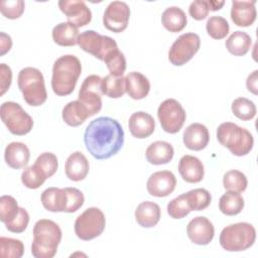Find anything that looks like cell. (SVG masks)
Listing matches in <instances>:
<instances>
[{
	"instance_id": "obj_33",
	"label": "cell",
	"mask_w": 258,
	"mask_h": 258,
	"mask_svg": "<svg viewBox=\"0 0 258 258\" xmlns=\"http://www.w3.org/2000/svg\"><path fill=\"white\" fill-rule=\"evenodd\" d=\"M190 211H203L212 201V196L206 188H195L183 194Z\"/></svg>"
},
{
	"instance_id": "obj_5",
	"label": "cell",
	"mask_w": 258,
	"mask_h": 258,
	"mask_svg": "<svg viewBox=\"0 0 258 258\" xmlns=\"http://www.w3.org/2000/svg\"><path fill=\"white\" fill-rule=\"evenodd\" d=\"M17 84L24 101L28 105L38 107L46 101L47 93L44 78L38 69L31 67L22 69L18 74Z\"/></svg>"
},
{
	"instance_id": "obj_11",
	"label": "cell",
	"mask_w": 258,
	"mask_h": 258,
	"mask_svg": "<svg viewBox=\"0 0 258 258\" xmlns=\"http://www.w3.org/2000/svg\"><path fill=\"white\" fill-rule=\"evenodd\" d=\"M157 116L162 129L169 134L177 133L186 118L183 107L175 99L164 100L157 109Z\"/></svg>"
},
{
	"instance_id": "obj_6",
	"label": "cell",
	"mask_w": 258,
	"mask_h": 258,
	"mask_svg": "<svg viewBox=\"0 0 258 258\" xmlns=\"http://www.w3.org/2000/svg\"><path fill=\"white\" fill-rule=\"evenodd\" d=\"M256 240V230L249 223H236L225 227L220 234V245L229 252H240L250 248Z\"/></svg>"
},
{
	"instance_id": "obj_46",
	"label": "cell",
	"mask_w": 258,
	"mask_h": 258,
	"mask_svg": "<svg viewBox=\"0 0 258 258\" xmlns=\"http://www.w3.org/2000/svg\"><path fill=\"white\" fill-rule=\"evenodd\" d=\"M210 11L209 1L205 0H196L190 3L188 7L189 15L196 20H203L205 19Z\"/></svg>"
},
{
	"instance_id": "obj_26",
	"label": "cell",
	"mask_w": 258,
	"mask_h": 258,
	"mask_svg": "<svg viewBox=\"0 0 258 258\" xmlns=\"http://www.w3.org/2000/svg\"><path fill=\"white\" fill-rule=\"evenodd\" d=\"M53 41L60 46H73L78 43L79 29L71 22L56 24L51 32Z\"/></svg>"
},
{
	"instance_id": "obj_9",
	"label": "cell",
	"mask_w": 258,
	"mask_h": 258,
	"mask_svg": "<svg viewBox=\"0 0 258 258\" xmlns=\"http://www.w3.org/2000/svg\"><path fill=\"white\" fill-rule=\"evenodd\" d=\"M2 122L8 130L14 135H25L29 133L33 127V120L24 109L15 102H4L0 108Z\"/></svg>"
},
{
	"instance_id": "obj_31",
	"label": "cell",
	"mask_w": 258,
	"mask_h": 258,
	"mask_svg": "<svg viewBox=\"0 0 258 258\" xmlns=\"http://www.w3.org/2000/svg\"><path fill=\"white\" fill-rule=\"evenodd\" d=\"M244 199L239 192L227 191L219 200V209L226 216H235L242 212Z\"/></svg>"
},
{
	"instance_id": "obj_35",
	"label": "cell",
	"mask_w": 258,
	"mask_h": 258,
	"mask_svg": "<svg viewBox=\"0 0 258 258\" xmlns=\"http://www.w3.org/2000/svg\"><path fill=\"white\" fill-rule=\"evenodd\" d=\"M233 114L243 121L251 120L256 115V106L254 102L247 98H237L233 101L231 106Z\"/></svg>"
},
{
	"instance_id": "obj_34",
	"label": "cell",
	"mask_w": 258,
	"mask_h": 258,
	"mask_svg": "<svg viewBox=\"0 0 258 258\" xmlns=\"http://www.w3.org/2000/svg\"><path fill=\"white\" fill-rule=\"evenodd\" d=\"M223 185L228 191L240 194L246 189L248 185V180L246 175L242 171L232 169L224 174Z\"/></svg>"
},
{
	"instance_id": "obj_24",
	"label": "cell",
	"mask_w": 258,
	"mask_h": 258,
	"mask_svg": "<svg viewBox=\"0 0 258 258\" xmlns=\"http://www.w3.org/2000/svg\"><path fill=\"white\" fill-rule=\"evenodd\" d=\"M126 92L134 100L145 98L150 91L149 80L139 72H131L125 77Z\"/></svg>"
},
{
	"instance_id": "obj_13",
	"label": "cell",
	"mask_w": 258,
	"mask_h": 258,
	"mask_svg": "<svg viewBox=\"0 0 258 258\" xmlns=\"http://www.w3.org/2000/svg\"><path fill=\"white\" fill-rule=\"evenodd\" d=\"M130 17V8L123 1H113L105 9L103 24L110 31L119 33L127 28Z\"/></svg>"
},
{
	"instance_id": "obj_44",
	"label": "cell",
	"mask_w": 258,
	"mask_h": 258,
	"mask_svg": "<svg viewBox=\"0 0 258 258\" xmlns=\"http://www.w3.org/2000/svg\"><path fill=\"white\" fill-rule=\"evenodd\" d=\"M25 4L22 0H8L0 2V11L8 19L19 18L24 12Z\"/></svg>"
},
{
	"instance_id": "obj_2",
	"label": "cell",
	"mask_w": 258,
	"mask_h": 258,
	"mask_svg": "<svg viewBox=\"0 0 258 258\" xmlns=\"http://www.w3.org/2000/svg\"><path fill=\"white\" fill-rule=\"evenodd\" d=\"M82 73L80 59L73 54L59 56L53 63L51 89L57 96H68L76 88Z\"/></svg>"
},
{
	"instance_id": "obj_32",
	"label": "cell",
	"mask_w": 258,
	"mask_h": 258,
	"mask_svg": "<svg viewBox=\"0 0 258 258\" xmlns=\"http://www.w3.org/2000/svg\"><path fill=\"white\" fill-rule=\"evenodd\" d=\"M102 92L112 99H118L126 93L125 78L107 75L102 79Z\"/></svg>"
},
{
	"instance_id": "obj_16",
	"label": "cell",
	"mask_w": 258,
	"mask_h": 258,
	"mask_svg": "<svg viewBox=\"0 0 258 258\" xmlns=\"http://www.w3.org/2000/svg\"><path fill=\"white\" fill-rule=\"evenodd\" d=\"M186 234L189 240L197 245H208L215 235L213 223L206 217H196L186 226Z\"/></svg>"
},
{
	"instance_id": "obj_3",
	"label": "cell",
	"mask_w": 258,
	"mask_h": 258,
	"mask_svg": "<svg viewBox=\"0 0 258 258\" xmlns=\"http://www.w3.org/2000/svg\"><path fill=\"white\" fill-rule=\"evenodd\" d=\"M31 254L35 258H52L61 241L59 226L47 219L38 220L33 227Z\"/></svg>"
},
{
	"instance_id": "obj_15",
	"label": "cell",
	"mask_w": 258,
	"mask_h": 258,
	"mask_svg": "<svg viewBox=\"0 0 258 258\" xmlns=\"http://www.w3.org/2000/svg\"><path fill=\"white\" fill-rule=\"evenodd\" d=\"M176 178L169 170H160L152 173L146 183L149 195L157 198L169 196L175 188Z\"/></svg>"
},
{
	"instance_id": "obj_49",
	"label": "cell",
	"mask_w": 258,
	"mask_h": 258,
	"mask_svg": "<svg viewBox=\"0 0 258 258\" xmlns=\"http://www.w3.org/2000/svg\"><path fill=\"white\" fill-rule=\"evenodd\" d=\"M11 46H12L11 37L6 33L1 32V55H4L7 51H9Z\"/></svg>"
},
{
	"instance_id": "obj_30",
	"label": "cell",
	"mask_w": 258,
	"mask_h": 258,
	"mask_svg": "<svg viewBox=\"0 0 258 258\" xmlns=\"http://www.w3.org/2000/svg\"><path fill=\"white\" fill-rule=\"evenodd\" d=\"M252 44L251 36L244 31H234L226 40V48L230 53L237 56L245 55Z\"/></svg>"
},
{
	"instance_id": "obj_42",
	"label": "cell",
	"mask_w": 258,
	"mask_h": 258,
	"mask_svg": "<svg viewBox=\"0 0 258 258\" xmlns=\"http://www.w3.org/2000/svg\"><path fill=\"white\" fill-rule=\"evenodd\" d=\"M189 212L190 209L183 194L171 200L167 205V213L173 219H182L187 216Z\"/></svg>"
},
{
	"instance_id": "obj_43",
	"label": "cell",
	"mask_w": 258,
	"mask_h": 258,
	"mask_svg": "<svg viewBox=\"0 0 258 258\" xmlns=\"http://www.w3.org/2000/svg\"><path fill=\"white\" fill-rule=\"evenodd\" d=\"M105 63L110 72V75L114 77L123 76L126 70V58L119 49L113 52L106 60Z\"/></svg>"
},
{
	"instance_id": "obj_7",
	"label": "cell",
	"mask_w": 258,
	"mask_h": 258,
	"mask_svg": "<svg viewBox=\"0 0 258 258\" xmlns=\"http://www.w3.org/2000/svg\"><path fill=\"white\" fill-rule=\"evenodd\" d=\"M106 226L104 213L96 207L87 209L75 221V233L77 237L84 241H89L99 237Z\"/></svg>"
},
{
	"instance_id": "obj_8",
	"label": "cell",
	"mask_w": 258,
	"mask_h": 258,
	"mask_svg": "<svg viewBox=\"0 0 258 258\" xmlns=\"http://www.w3.org/2000/svg\"><path fill=\"white\" fill-rule=\"evenodd\" d=\"M79 46L86 52L105 61L113 52L118 50L117 42L110 36L102 35L94 30H86L78 37Z\"/></svg>"
},
{
	"instance_id": "obj_19",
	"label": "cell",
	"mask_w": 258,
	"mask_h": 258,
	"mask_svg": "<svg viewBox=\"0 0 258 258\" xmlns=\"http://www.w3.org/2000/svg\"><path fill=\"white\" fill-rule=\"evenodd\" d=\"M256 1H232L231 18L237 26L247 27L254 23L257 12L255 8Z\"/></svg>"
},
{
	"instance_id": "obj_29",
	"label": "cell",
	"mask_w": 258,
	"mask_h": 258,
	"mask_svg": "<svg viewBox=\"0 0 258 258\" xmlns=\"http://www.w3.org/2000/svg\"><path fill=\"white\" fill-rule=\"evenodd\" d=\"M41 204L43 208L49 212H63L66 207L64 188L48 187L41 194Z\"/></svg>"
},
{
	"instance_id": "obj_38",
	"label": "cell",
	"mask_w": 258,
	"mask_h": 258,
	"mask_svg": "<svg viewBox=\"0 0 258 258\" xmlns=\"http://www.w3.org/2000/svg\"><path fill=\"white\" fill-rule=\"evenodd\" d=\"M34 165L41 171L45 178H49L57 170L58 161L54 153L43 152L36 158Z\"/></svg>"
},
{
	"instance_id": "obj_10",
	"label": "cell",
	"mask_w": 258,
	"mask_h": 258,
	"mask_svg": "<svg viewBox=\"0 0 258 258\" xmlns=\"http://www.w3.org/2000/svg\"><path fill=\"white\" fill-rule=\"evenodd\" d=\"M200 46L201 38L197 33H183L171 44L168 51V59L173 66H183L199 51Z\"/></svg>"
},
{
	"instance_id": "obj_20",
	"label": "cell",
	"mask_w": 258,
	"mask_h": 258,
	"mask_svg": "<svg viewBox=\"0 0 258 258\" xmlns=\"http://www.w3.org/2000/svg\"><path fill=\"white\" fill-rule=\"evenodd\" d=\"M178 171L182 179L189 183L200 182L205 174L203 162L198 157L188 154L179 159Z\"/></svg>"
},
{
	"instance_id": "obj_50",
	"label": "cell",
	"mask_w": 258,
	"mask_h": 258,
	"mask_svg": "<svg viewBox=\"0 0 258 258\" xmlns=\"http://www.w3.org/2000/svg\"><path fill=\"white\" fill-rule=\"evenodd\" d=\"M225 4V1H215V0H209V7L212 11H217L223 7Z\"/></svg>"
},
{
	"instance_id": "obj_39",
	"label": "cell",
	"mask_w": 258,
	"mask_h": 258,
	"mask_svg": "<svg viewBox=\"0 0 258 258\" xmlns=\"http://www.w3.org/2000/svg\"><path fill=\"white\" fill-rule=\"evenodd\" d=\"M20 207L12 196H2L0 198V220L4 224L11 222L18 214Z\"/></svg>"
},
{
	"instance_id": "obj_14",
	"label": "cell",
	"mask_w": 258,
	"mask_h": 258,
	"mask_svg": "<svg viewBox=\"0 0 258 258\" xmlns=\"http://www.w3.org/2000/svg\"><path fill=\"white\" fill-rule=\"evenodd\" d=\"M58 7L68 18V22L82 27L89 24L92 20V12L84 1L60 0Z\"/></svg>"
},
{
	"instance_id": "obj_28",
	"label": "cell",
	"mask_w": 258,
	"mask_h": 258,
	"mask_svg": "<svg viewBox=\"0 0 258 258\" xmlns=\"http://www.w3.org/2000/svg\"><path fill=\"white\" fill-rule=\"evenodd\" d=\"M62 120L66 124L72 127H77L83 124L87 118L90 117L85 106L79 101L69 102L61 112Z\"/></svg>"
},
{
	"instance_id": "obj_47",
	"label": "cell",
	"mask_w": 258,
	"mask_h": 258,
	"mask_svg": "<svg viewBox=\"0 0 258 258\" xmlns=\"http://www.w3.org/2000/svg\"><path fill=\"white\" fill-rule=\"evenodd\" d=\"M0 79H1V92L0 95L3 96L9 89L12 81V72L10 67L6 63L0 64Z\"/></svg>"
},
{
	"instance_id": "obj_25",
	"label": "cell",
	"mask_w": 258,
	"mask_h": 258,
	"mask_svg": "<svg viewBox=\"0 0 258 258\" xmlns=\"http://www.w3.org/2000/svg\"><path fill=\"white\" fill-rule=\"evenodd\" d=\"M160 219V208L156 203L145 201L139 204L135 210V220L143 228L154 227Z\"/></svg>"
},
{
	"instance_id": "obj_21",
	"label": "cell",
	"mask_w": 258,
	"mask_h": 258,
	"mask_svg": "<svg viewBox=\"0 0 258 258\" xmlns=\"http://www.w3.org/2000/svg\"><path fill=\"white\" fill-rule=\"evenodd\" d=\"M89 161L81 151H76L72 153L66 161V175L69 179L73 181L83 180L89 173Z\"/></svg>"
},
{
	"instance_id": "obj_1",
	"label": "cell",
	"mask_w": 258,
	"mask_h": 258,
	"mask_svg": "<svg viewBox=\"0 0 258 258\" xmlns=\"http://www.w3.org/2000/svg\"><path fill=\"white\" fill-rule=\"evenodd\" d=\"M87 150L96 159H107L117 154L124 144L121 124L111 117L92 120L84 133Z\"/></svg>"
},
{
	"instance_id": "obj_18",
	"label": "cell",
	"mask_w": 258,
	"mask_h": 258,
	"mask_svg": "<svg viewBox=\"0 0 258 258\" xmlns=\"http://www.w3.org/2000/svg\"><path fill=\"white\" fill-rule=\"evenodd\" d=\"M128 127L132 136L138 139H144L154 132L155 121L150 114L138 111L130 116Z\"/></svg>"
},
{
	"instance_id": "obj_41",
	"label": "cell",
	"mask_w": 258,
	"mask_h": 258,
	"mask_svg": "<svg viewBox=\"0 0 258 258\" xmlns=\"http://www.w3.org/2000/svg\"><path fill=\"white\" fill-rule=\"evenodd\" d=\"M66 191V207L64 213L77 212L85 202L83 192L76 187H64Z\"/></svg>"
},
{
	"instance_id": "obj_22",
	"label": "cell",
	"mask_w": 258,
	"mask_h": 258,
	"mask_svg": "<svg viewBox=\"0 0 258 258\" xmlns=\"http://www.w3.org/2000/svg\"><path fill=\"white\" fill-rule=\"evenodd\" d=\"M30 157L28 147L22 142H11L5 147L4 159L8 166L19 169L28 164Z\"/></svg>"
},
{
	"instance_id": "obj_12",
	"label": "cell",
	"mask_w": 258,
	"mask_h": 258,
	"mask_svg": "<svg viewBox=\"0 0 258 258\" xmlns=\"http://www.w3.org/2000/svg\"><path fill=\"white\" fill-rule=\"evenodd\" d=\"M102 78L97 75L87 77L79 91V101L85 106L90 117L102 109Z\"/></svg>"
},
{
	"instance_id": "obj_17",
	"label": "cell",
	"mask_w": 258,
	"mask_h": 258,
	"mask_svg": "<svg viewBox=\"0 0 258 258\" xmlns=\"http://www.w3.org/2000/svg\"><path fill=\"white\" fill-rule=\"evenodd\" d=\"M183 144L186 148L195 151H200L207 147L210 134L208 128L201 123H192L183 131Z\"/></svg>"
},
{
	"instance_id": "obj_36",
	"label": "cell",
	"mask_w": 258,
	"mask_h": 258,
	"mask_svg": "<svg viewBox=\"0 0 258 258\" xmlns=\"http://www.w3.org/2000/svg\"><path fill=\"white\" fill-rule=\"evenodd\" d=\"M24 253V245L18 239L1 237L0 256L4 258H20Z\"/></svg>"
},
{
	"instance_id": "obj_23",
	"label": "cell",
	"mask_w": 258,
	"mask_h": 258,
	"mask_svg": "<svg viewBox=\"0 0 258 258\" xmlns=\"http://www.w3.org/2000/svg\"><path fill=\"white\" fill-rule=\"evenodd\" d=\"M174 154L172 145L166 141L152 142L145 151L146 159L149 163L154 165L166 164L171 161Z\"/></svg>"
},
{
	"instance_id": "obj_48",
	"label": "cell",
	"mask_w": 258,
	"mask_h": 258,
	"mask_svg": "<svg viewBox=\"0 0 258 258\" xmlns=\"http://www.w3.org/2000/svg\"><path fill=\"white\" fill-rule=\"evenodd\" d=\"M257 74H258V71L255 70L251 75L248 76L246 81V86L248 91L253 93L254 95H257Z\"/></svg>"
},
{
	"instance_id": "obj_4",
	"label": "cell",
	"mask_w": 258,
	"mask_h": 258,
	"mask_svg": "<svg viewBox=\"0 0 258 258\" xmlns=\"http://www.w3.org/2000/svg\"><path fill=\"white\" fill-rule=\"evenodd\" d=\"M217 139L236 156L247 155L253 148V135L245 128L232 122H224L217 129Z\"/></svg>"
},
{
	"instance_id": "obj_40",
	"label": "cell",
	"mask_w": 258,
	"mask_h": 258,
	"mask_svg": "<svg viewBox=\"0 0 258 258\" xmlns=\"http://www.w3.org/2000/svg\"><path fill=\"white\" fill-rule=\"evenodd\" d=\"M46 178L41 173V171L32 164L31 166L26 167L21 173V181L27 188L36 189L41 186Z\"/></svg>"
},
{
	"instance_id": "obj_27",
	"label": "cell",
	"mask_w": 258,
	"mask_h": 258,
	"mask_svg": "<svg viewBox=\"0 0 258 258\" xmlns=\"http://www.w3.org/2000/svg\"><path fill=\"white\" fill-rule=\"evenodd\" d=\"M184 11L176 6L167 7L161 14V23L169 32H179L186 25Z\"/></svg>"
},
{
	"instance_id": "obj_45",
	"label": "cell",
	"mask_w": 258,
	"mask_h": 258,
	"mask_svg": "<svg viewBox=\"0 0 258 258\" xmlns=\"http://www.w3.org/2000/svg\"><path fill=\"white\" fill-rule=\"evenodd\" d=\"M29 223V215L24 208H20L17 216L9 223L5 224L6 229L12 233H22L27 228Z\"/></svg>"
},
{
	"instance_id": "obj_37",
	"label": "cell",
	"mask_w": 258,
	"mask_h": 258,
	"mask_svg": "<svg viewBox=\"0 0 258 258\" xmlns=\"http://www.w3.org/2000/svg\"><path fill=\"white\" fill-rule=\"evenodd\" d=\"M206 29L208 34L214 39H223L229 33L230 26L228 21L222 16H211L207 23Z\"/></svg>"
}]
</instances>
